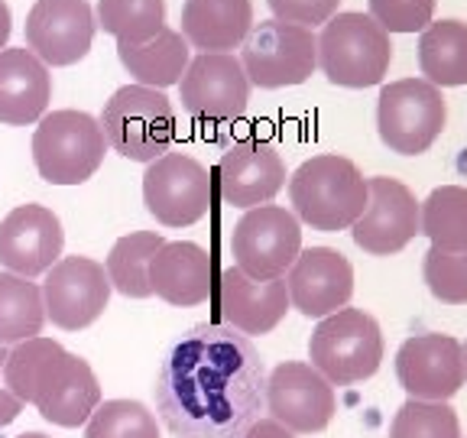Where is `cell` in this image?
<instances>
[{
    "label": "cell",
    "mask_w": 467,
    "mask_h": 438,
    "mask_svg": "<svg viewBox=\"0 0 467 438\" xmlns=\"http://www.w3.org/2000/svg\"><path fill=\"white\" fill-rule=\"evenodd\" d=\"M266 364L247 335L195 325L166 350L156 412L175 438H241L260 419Z\"/></svg>",
    "instance_id": "obj_1"
},
{
    "label": "cell",
    "mask_w": 467,
    "mask_h": 438,
    "mask_svg": "<svg viewBox=\"0 0 467 438\" xmlns=\"http://www.w3.org/2000/svg\"><path fill=\"white\" fill-rule=\"evenodd\" d=\"M4 383L39 416L62 429H78L101 406V383L85 358L66 350L56 338H29L7 350Z\"/></svg>",
    "instance_id": "obj_2"
},
{
    "label": "cell",
    "mask_w": 467,
    "mask_h": 438,
    "mask_svg": "<svg viewBox=\"0 0 467 438\" xmlns=\"http://www.w3.org/2000/svg\"><path fill=\"white\" fill-rule=\"evenodd\" d=\"M289 198L299 224L321 234H337L354 227V221L364 214L367 179L348 156L321 153L289 175Z\"/></svg>",
    "instance_id": "obj_3"
},
{
    "label": "cell",
    "mask_w": 467,
    "mask_h": 438,
    "mask_svg": "<svg viewBox=\"0 0 467 438\" xmlns=\"http://www.w3.org/2000/svg\"><path fill=\"white\" fill-rule=\"evenodd\" d=\"M318 43V68L331 85L341 88H373L387 78L393 62L389 33L370 14H335L325 26Z\"/></svg>",
    "instance_id": "obj_4"
},
{
    "label": "cell",
    "mask_w": 467,
    "mask_h": 438,
    "mask_svg": "<svg viewBox=\"0 0 467 438\" xmlns=\"http://www.w3.org/2000/svg\"><path fill=\"white\" fill-rule=\"evenodd\" d=\"M98 124L114 153L130 162H153L175 140V108L156 88L124 85L104 101Z\"/></svg>",
    "instance_id": "obj_5"
},
{
    "label": "cell",
    "mask_w": 467,
    "mask_h": 438,
    "mask_svg": "<svg viewBox=\"0 0 467 438\" xmlns=\"http://www.w3.org/2000/svg\"><path fill=\"white\" fill-rule=\"evenodd\" d=\"M308 360L331 387L370 380L383 364V331L364 308H337L315 325L308 338Z\"/></svg>",
    "instance_id": "obj_6"
},
{
    "label": "cell",
    "mask_w": 467,
    "mask_h": 438,
    "mask_svg": "<svg viewBox=\"0 0 467 438\" xmlns=\"http://www.w3.org/2000/svg\"><path fill=\"white\" fill-rule=\"evenodd\" d=\"M108 140L98 117L85 110H52L33 133V162L49 185H81L104 166Z\"/></svg>",
    "instance_id": "obj_7"
},
{
    "label": "cell",
    "mask_w": 467,
    "mask_h": 438,
    "mask_svg": "<svg viewBox=\"0 0 467 438\" xmlns=\"http://www.w3.org/2000/svg\"><path fill=\"white\" fill-rule=\"evenodd\" d=\"M448 124V104L441 88L425 78H400L379 88L377 133L383 146L400 156L425 153Z\"/></svg>",
    "instance_id": "obj_8"
},
{
    "label": "cell",
    "mask_w": 467,
    "mask_h": 438,
    "mask_svg": "<svg viewBox=\"0 0 467 438\" xmlns=\"http://www.w3.org/2000/svg\"><path fill=\"white\" fill-rule=\"evenodd\" d=\"M241 66L247 81L266 91L306 85L318 68V43L312 29L292 26L283 20L254 23L241 43Z\"/></svg>",
    "instance_id": "obj_9"
},
{
    "label": "cell",
    "mask_w": 467,
    "mask_h": 438,
    "mask_svg": "<svg viewBox=\"0 0 467 438\" xmlns=\"http://www.w3.org/2000/svg\"><path fill=\"white\" fill-rule=\"evenodd\" d=\"M234 266L254 279L285 276L296 256L302 254V224L289 208L256 204L237 221L231 237Z\"/></svg>",
    "instance_id": "obj_10"
},
{
    "label": "cell",
    "mask_w": 467,
    "mask_h": 438,
    "mask_svg": "<svg viewBox=\"0 0 467 438\" xmlns=\"http://www.w3.org/2000/svg\"><path fill=\"white\" fill-rule=\"evenodd\" d=\"M182 110L204 124H234L247 114L250 81L241 58L234 52H204L195 56L179 78Z\"/></svg>",
    "instance_id": "obj_11"
},
{
    "label": "cell",
    "mask_w": 467,
    "mask_h": 438,
    "mask_svg": "<svg viewBox=\"0 0 467 438\" xmlns=\"http://www.w3.org/2000/svg\"><path fill=\"white\" fill-rule=\"evenodd\" d=\"M143 204L162 227H189L212 208L208 169L185 153H166L146 162Z\"/></svg>",
    "instance_id": "obj_12"
},
{
    "label": "cell",
    "mask_w": 467,
    "mask_h": 438,
    "mask_svg": "<svg viewBox=\"0 0 467 438\" xmlns=\"http://www.w3.org/2000/svg\"><path fill=\"white\" fill-rule=\"evenodd\" d=\"M263 406L270 419L285 425L292 435H312V432H325L331 425L337 412V396L335 387L312 364L283 360L266 377Z\"/></svg>",
    "instance_id": "obj_13"
},
{
    "label": "cell",
    "mask_w": 467,
    "mask_h": 438,
    "mask_svg": "<svg viewBox=\"0 0 467 438\" xmlns=\"http://www.w3.org/2000/svg\"><path fill=\"white\" fill-rule=\"evenodd\" d=\"M46 318L62 331H81L95 325L110 302V279L104 273V263L91 256H62L46 270L43 279Z\"/></svg>",
    "instance_id": "obj_14"
},
{
    "label": "cell",
    "mask_w": 467,
    "mask_h": 438,
    "mask_svg": "<svg viewBox=\"0 0 467 438\" xmlns=\"http://www.w3.org/2000/svg\"><path fill=\"white\" fill-rule=\"evenodd\" d=\"M416 234L422 231L412 189L389 175L367 179V208L350 227L354 244L370 256H393L416 241Z\"/></svg>",
    "instance_id": "obj_15"
},
{
    "label": "cell",
    "mask_w": 467,
    "mask_h": 438,
    "mask_svg": "<svg viewBox=\"0 0 467 438\" xmlns=\"http://www.w3.org/2000/svg\"><path fill=\"white\" fill-rule=\"evenodd\" d=\"M98 33L88 0H36L26 16V49L43 66H75L91 52Z\"/></svg>",
    "instance_id": "obj_16"
},
{
    "label": "cell",
    "mask_w": 467,
    "mask_h": 438,
    "mask_svg": "<svg viewBox=\"0 0 467 438\" xmlns=\"http://www.w3.org/2000/svg\"><path fill=\"white\" fill-rule=\"evenodd\" d=\"M396 377L409 400L448 402L464 387V344L451 335H416L396 350Z\"/></svg>",
    "instance_id": "obj_17"
},
{
    "label": "cell",
    "mask_w": 467,
    "mask_h": 438,
    "mask_svg": "<svg viewBox=\"0 0 467 438\" xmlns=\"http://www.w3.org/2000/svg\"><path fill=\"white\" fill-rule=\"evenodd\" d=\"M66 231L46 204H16L0 221V266L16 276H43L62 260Z\"/></svg>",
    "instance_id": "obj_18"
},
{
    "label": "cell",
    "mask_w": 467,
    "mask_h": 438,
    "mask_svg": "<svg viewBox=\"0 0 467 438\" xmlns=\"http://www.w3.org/2000/svg\"><path fill=\"white\" fill-rule=\"evenodd\" d=\"M289 306L306 318H325L354 296V266L335 247H308L285 270Z\"/></svg>",
    "instance_id": "obj_19"
},
{
    "label": "cell",
    "mask_w": 467,
    "mask_h": 438,
    "mask_svg": "<svg viewBox=\"0 0 467 438\" xmlns=\"http://www.w3.org/2000/svg\"><path fill=\"white\" fill-rule=\"evenodd\" d=\"M285 185L283 153L270 140H237L221 153L218 162V189L224 204L234 208H256L270 204L276 192Z\"/></svg>",
    "instance_id": "obj_20"
},
{
    "label": "cell",
    "mask_w": 467,
    "mask_h": 438,
    "mask_svg": "<svg viewBox=\"0 0 467 438\" xmlns=\"http://www.w3.org/2000/svg\"><path fill=\"white\" fill-rule=\"evenodd\" d=\"M218 308L227 328L241 335H270L289 312L285 279H254L237 266H227L218 283Z\"/></svg>",
    "instance_id": "obj_21"
},
{
    "label": "cell",
    "mask_w": 467,
    "mask_h": 438,
    "mask_svg": "<svg viewBox=\"0 0 467 438\" xmlns=\"http://www.w3.org/2000/svg\"><path fill=\"white\" fill-rule=\"evenodd\" d=\"M52 101V75L33 52L4 49L0 52V124L26 127L39 124Z\"/></svg>",
    "instance_id": "obj_22"
},
{
    "label": "cell",
    "mask_w": 467,
    "mask_h": 438,
    "mask_svg": "<svg viewBox=\"0 0 467 438\" xmlns=\"http://www.w3.org/2000/svg\"><path fill=\"white\" fill-rule=\"evenodd\" d=\"M150 286L169 306H202L214 286L212 256L192 241H166L150 260Z\"/></svg>",
    "instance_id": "obj_23"
},
{
    "label": "cell",
    "mask_w": 467,
    "mask_h": 438,
    "mask_svg": "<svg viewBox=\"0 0 467 438\" xmlns=\"http://www.w3.org/2000/svg\"><path fill=\"white\" fill-rule=\"evenodd\" d=\"M250 29H254L250 0H185L182 39L189 49H198V56L241 49Z\"/></svg>",
    "instance_id": "obj_24"
},
{
    "label": "cell",
    "mask_w": 467,
    "mask_h": 438,
    "mask_svg": "<svg viewBox=\"0 0 467 438\" xmlns=\"http://www.w3.org/2000/svg\"><path fill=\"white\" fill-rule=\"evenodd\" d=\"M117 58L137 85L162 91L169 85H179L192 62V49L179 29L166 26L143 46H117Z\"/></svg>",
    "instance_id": "obj_25"
},
{
    "label": "cell",
    "mask_w": 467,
    "mask_h": 438,
    "mask_svg": "<svg viewBox=\"0 0 467 438\" xmlns=\"http://www.w3.org/2000/svg\"><path fill=\"white\" fill-rule=\"evenodd\" d=\"M419 68L435 88L467 85V23L431 20L419 36Z\"/></svg>",
    "instance_id": "obj_26"
},
{
    "label": "cell",
    "mask_w": 467,
    "mask_h": 438,
    "mask_svg": "<svg viewBox=\"0 0 467 438\" xmlns=\"http://www.w3.org/2000/svg\"><path fill=\"white\" fill-rule=\"evenodd\" d=\"M166 244V237L156 231H133L124 234L120 241L110 247L104 260V273L110 279V289H117L127 299H150L153 286H150V260L156 250Z\"/></svg>",
    "instance_id": "obj_27"
},
{
    "label": "cell",
    "mask_w": 467,
    "mask_h": 438,
    "mask_svg": "<svg viewBox=\"0 0 467 438\" xmlns=\"http://www.w3.org/2000/svg\"><path fill=\"white\" fill-rule=\"evenodd\" d=\"M46 325L43 289L16 273H0V344H20L36 338Z\"/></svg>",
    "instance_id": "obj_28"
},
{
    "label": "cell",
    "mask_w": 467,
    "mask_h": 438,
    "mask_svg": "<svg viewBox=\"0 0 467 438\" xmlns=\"http://www.w3.org/2000/svg\"><path fill=\"white\" fill-rule=\"evenodd\" d=\"M419 231L438 250H467V189L441 185L419 204Z\"/></svg>",
    "instance_id": "obj_29"
},
{
    "label": "cell",
    "mask_w": 467,
    "mask_h": 438,
    "mask_svg": "<svg viewBox=\"0 0 467 438\" xmlns=\"http://www.w3.org/2000/svg\"><path fill=\"white\" fill-rule=\"evenodd\" d=\"M95 20L117 46H143L166 29V0H98Z\"/></svg>",
    "instance_id": "obj_30"
},
{
    "label": "cell",
    "mask_w": 467,
    "mask_h": 438,
    "mask_svg": "<svg viewBox=\"0 0 467 438\" xmlns=\"http://www.w3.org/2000/svg\"><path fill=\"white\" fill-rule=\"evenodd\" d=\"M85 438H160V425L143 402L108 400L85 422Z\"/></svg>",
    "instance_id": "obj_31"
},
{
    "label": "cell",
    "mask_w": 467,
    "mask_h": 438,
    "mask_svg": "<svg viewBox=\"0 0 467 438\" xmlns=\"http://www.w3.org/2000/svg\"><path fill=\"white\" fill-rule=\"evenodd\" d=\"M389 438H461V422L448 402L406 400L389 425Z\"/></svg>",
    "instance_id": "obj_32"
},
{
    "label": "cell",
    "mask_w": 467,
    "mask_h": 438,
    "mask_svg": "<svg viewBox=\"0 0 467 438\" xmlns=\"http://www.w3.org/2000/svg\"><path fill=\"white\" fill-rule=\"evenodd\" d=\"M422 279L429 292L445 306H467V250L431 247L422 260Z\"/></svg>",
    "instance_id": "obj_33"
},
{
    "label": "cell",
    "mask_w": 467,
    "mask_h": 438,
    "mask_svg": "<svg viewBox=\"0 0 467 438\" xmlns=\"http://www.w3.org/2000/svg\"><path fill=\"white\" fill-rule=\"evenodd\" d=\"M370 16L393 33H422L435 16V0H367Z\"/></svg>",
    "instance_id": "obj_34"
},
{
    "label": "cell",
    "mask_w": 467,
    "mask_h": 438,
    "mask_svg": "<svg viewBox=\"0 0 467 438\" xmlns=\"http://www.w3.org/2000/svg\"><path fill=\"white\" fill-rule=\"evenodd\" d=\"M266 4L273 10V20L312 29V26H325L337 14L341 0H266Z\"/></svg>",
    "instance_id": "obj_35"
},
{
    "label": "cell",
    "mask_w": 467,
    "mask_h": 438,
    "mask_svg": "<svg viewBox=\"0 0 467 438\" xmlns=\"http://www.w3.org/2000/svg\"><path fill=\"white\" fill-rule=\"evenodd\" d=\"M7 350L10 348H4V344H0V425H10L23 412V402L16 400V396L7 390V383H4V364H7Z\"/></svg>",
    "instance_id": "obj_36"
},
{
    "label": "cell",
    "mask_w": 467,
    "mask_h": 438,
    "mask_svg": "<svg viewBox=\"0 0 467 438\" xmlns=\"http://www.w3.org/2000/svg\"><path fill=\"white\" fill-rule=\"evenodd\" d=\"M241 438H296L285 425H279L276 419H256Z\"/></svg>",
    "instance_id": "obj_37"
},
{
    "label": "cell",
    "mask_w": 467,
    "mask_h": 438,
    "mask_svg": "<svg viewBox=\"0 0 467 438\" xmlns=\"http://www.w3.org/2000/svg\"><path fill=\"white\" fill-rule=\"evenodd\" d=\"M10 33H14V14H10L7 0H0V52L7 49Z\"/></svg>",
    "instance_id": "obj_38"
},
{
    "label": "cell",
    "mask_w": 467,
    "mask_h": 438,
    "mask_svg": "<svg viewBox=\"0 0 467 438\" xmlns=\"http://www.w3.org/2000/svg\"><path fill=\"white\" fill-rule=\"evenodd\" d=\"M16 438H49V435H43V432H23V435H16Z\"/></svg>",
    "instance_id": "obj_39"
},
{
    "label": "cell",
    "mask_w": 467,
    "mask_h": 438,
    "mask_svg": "<svg viewBox=\"0 0 467 438\" xmlns=\"http://www.w3.org/2000/svg\"><path fill=\"white\" fill-rule=\"evenodd\" d=\"M464 377H467V344H464Z\"/></svg>",
    "instance_id": "obj_40"
}]
</instances>
